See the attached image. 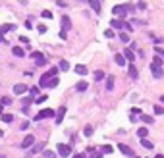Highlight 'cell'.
<instances>
[{
    "label": "cell",
    "mask_w": 164,
    "mask_h": 158,
    "mask_svg": "<svg viewBox=\"0 0 164 158\" xmlns=\"http://www.w3.org/2000/svg\"><path fill=\"white\" fill-rule=\"evenodd\" d=\"M127 12H131V4L114 6V8H112V14H114V17H116V19H118V17H126V16H127Z\"/></svg>",
    "instance_id": "1"
},
{
    "label": "cell",
    "mask_w": 164,
    "mask_h": 158,
    "mask_svg": "<svg viewBox=\"0 0 164 158\" xmlns=\"http://www.w3.org/2000/svg\"><path fill=\"white\" fill-rule=\"evenodd\" d=\"M45 118H54V110H50V108L41 110L39 114H37V118H35V121H41V120H45Z\"/></svg>",
    "instance_id": "2"
},
{
    "label": "cell",
    "mask_w": 164,
    "mask_h": 158,
    "mask_svg": "<svg viewBox=\"0 0 164 158\" xmlns=\"http://www.w3.org/2000/svg\"><path fill=\"white\" fill-rule=\"evenodd\" d=\"M56 151L60 152V156L66 158V156H70V154H72V146H70V145H58V146H56Z\"/></svg>",
    "instance_id": "3"
},
{
    "label": "cell",
    "mask_w": 164,
    "mask_h": 158,
    "mask_svg": "<svg viewBox=\"0 0 164 158\" xmlns=\"http://www.w3.org/2000/svg\"><path fill=\"white\" fill-rule=\"evenodd\" d=\"M60 23H62V31H64V33H68V29H72V19H70L68 16H62Z\"/></svg>",
    "instance_id": "4"
},
{
    "label": "cell",
    "mask_w": 164,
    "mask_h": 158,
    "mask_svg": "<svg viewBox=\"0 0 164 158\" xmlns=\"http://www.w3.org/2000/svg\"><path fill=\"white\" fill-rule=\"evenodd\" d=\"M64 116H66V106H60V108H58V112H54V118H56V123H62Z\"/></svg>",
    "instance_id": "5"
},
{
    "label": "cell",
    "mask_w": 164,
    "mask_h": 158,
    "mask_svg": "<svg viewBox=\"0 0 164 158\" xmlns=\"http://www.w3.org/2000/svg\"><path fill=\"white\" fill-rule=\"evenodd\" d=\"M33 143H35V137H33V135H27V137L21 141V149H29Z\"/></svg>",
    "instance_id": "6"
},
{
    "label": "cell",
    "mask_w": 164,
    "mask_h": 158,
    "mask_svg": "<svg viewBox=\"0 0 164 158\" xmlns=\"http://www.w3.org/2000/svg\"><path fill=\"white\" fill-rule=\"evenodd\" d=\"M50 79H52V75L47 72L45 75H41V79H39V87H47L48 85V81H50Z\"/></svg>",
    "instance_id": "7"
},
{
    "label": "cell",
    "mask_w": 164,
    "mask_h": 158,
    "mask_svg": "<svg viewBox=\"0 0 164 158\" xmlns=\"http://www.w3.org/2000/svg\"><path fill=\"white\" fill-rule=\"evenodd\" d=\"M25 91H27V87H25L23 83L14 85V93H16V95H19V96H21V95H25Z\"/></svg>",
    "instance_id": "8"
},
{
    "label": "cell",
    "mask_w": 164,
    "mask_h": 158,
    "mask_svg": "<svg viewBox=\"0 0 164 158\" xmlns=\"http://www.w3.org/2000/svg\"><path fill=\"white\" fill-rule=\"evenodd\" d=\"M118 151H122L126 156H133V151H131L127 145H124V143H120V145H118Z\"/></svg>",
    "instance_id": "9"
},
{
    "label": "cell",
    "mask_w": 164,
    "mask_h": 158,
    "mask_svg": "<svg viewBox=\"0 0 164 158\" xmlns=\"http://www.w3.org/2000/svg\"><path fill=\"white\" fill-rule=\"evenodd\" d=\"M114 81H116V77L108 75V79H106V91H114Z\"/></svg>",
    "instance_id": "10"
},
{
    "label": "cell",
    "mask_w": 164,
    "mask_h": 158,
    "mask_svg": "<svg viewBox=\"0 0 164 158\" xmlns=\"http://www.w3.org/2000/svg\"><path fill=\"white\" fill-rule=\"evenodd\" d=\"M89 4L95 10V14H101V0H89Z\"/></svg>",
    "instance_id": "11"
},
{
    "label": "cell",
    "mask_w": 164,
    "mask_h": 158,
    "mask_svg": "<svg viewBox=\"0 0 164 158\" xmlns=\"http://www.w3.org/2000/svg\"><path fill=\"white\" fill-rule=\"evenodd\" d=\"M14 29H16L14 23H4V25H0V35H2V33H8V31H14Z\"/></svg>",
    "instance_id": "12"
},
{
    "label": "cell",
    "mask_w": 164,
    "mask_h": 158,
    "mask_svg": "<svg viewBox=\"0 0 164 158\" xmlns=\"http://www.w3.org/2000/svg\"><path fill=\"white\" fill-rule=\"evenodd\" d=\"M29 56H31L35 62H45V56H42V52H37V50H35V52H31Z\"/></svg>",
    "instance_id": "13"
},
{
    "label": "cell",
    "mask_w": 164,
    "mask_h": 158,
    "mask_svg": "<svg viewBox=\"0 0 164 158\" xmlns=\"http://www.w3.org/2000/svg\"><path fill=\"white\" fill-rule=\"evenodd\" d=\"M12 52H14V56H17V58H23V56H25V50L21 48V47H14Z\"/></svg>",
    "instance_id": "14"
},
{
    "label": "cell",
    "mask_w": 164,
    "mask_h": 158,
    "mask_svg": "<svg viewBox=\"0 0 164 158\" xmlns=\"http://www.w3.org/2000/svg\"><path fill=\"white\" fill-rule=\"evenodd\" d=\"M110 25H112V29H122V27H124V21H122V19H116V17H114V19L110 21Z\"/></svg>",
    "instance_id": "15"
},
{
    "label": "cell",
    "mask_w": 164,
    "mask_h": 158,
    "mask_svg": "<svg viewBox=\"0 0 164 158\" xmlns=\"http://www.w3.org/2000/svg\"><path fill=\"white\" fill-rule=\"evenodd\" d=\"M58 70H60V72H68V70H70V62H68V60H60Z\"/></svg>",
    "instance_id": "16"
},
{
    "label": "cell",
    "mask_w": 164,
    "mask_h": 158,
    "mask_svg": "<svg viewBox=\"0 0 164 158\" xmlns=\"http://www.w3.org/2000/svg\"><path fill=\"white\" fill-rule=\"evenodd\" d=\"M73 70H75V73H77V75H85V73H87V67H85L83 64H77Z\"/></svg>",
    "instance_id": "17"
},
{
    "label": "cell",
    "mask_w": 164,
    "mask_h": 158,
    "mask_svg": "<svg viewBox=\"0 0 164 158\" xmlns=\"http://www.w3.org/2000/svg\"><path fill=\"white\" fill-rule=\"evenodd\" d=\"M124 58H126V60H131V62H133V60H135V54H133V50H131V48L124 50Z\"/></svg>",
    "instance_id": "18"
},
{
    "label": "cell",
    "mask_w": 164,
    "mask_h": 158,
    "mask_svg": "<svg viewBox=\"0 0 164 158\" xmlns=\"http://www.w3.org/2000/svg\"><path fill=\"white\" fill-rule=\"evenodd\" d=\"M151 72H152V75H155L157 79L162 77V70H160V67H157V66H151Z\"/></svg>",
    "instance_id": "19"
},
{
    "label": "cell",
    "mask_w": 164,
    "mask_h": 158,
    "mask_svg": "<svg viewBox=\"0 0 164 158\" xmlns=\"http://www.w3.org/2000/svg\"><path fill=\"white\" fill-rule=\"evenodd\" d=\"M87 87H89V85H87V81H79L77 85H75V91L83 93V91H87Z\"/></svg>",
    "instance_id": "20"
},
{
    "label": "cell",
    "mask_w": 164,
    "mask_h": 158,
    "mask_svg": "<svg viewBox=\"0 0 164 158\" xmlns=\"http://www.w3.org/2000/svg\"><path fill=\"white\" fill-rule=\"evenodd\" d=\"M114 62H116L118 66H126V58H124L122 54H116V56H114Z\"/></svg>",
    "instance_id": "21"
},
{
    "label": "cell",
    "mask_w": 164,
    "mask_h": 158,
    "mask_svg": "<svg viewBox=\"0 0 164 158\" xmlns=\"http://www.w3.org/2000/svg\"><path fill=\"white\" fill-rule=\"evenodd\" d=\"M147 133H149V129H147V127H139V129H137V137L145 139V137H147Z\"/></svg>",
    "instance_id": "22"
},
{
    "label": "cell",
    "mask_w": 164,
    "mask_h": 158,
    "mask_svg": "<svg viewBox=\"0 0 164 158\" xmlns=\"http://www.w3.org/2000/svg\"><path fill=\"white\" fill-rule=\"evenodd\" d=\"M112 152H114V146H110V145L102 146V154H112Z\"/></svg>",
    "instance_id": "23"
},
{
    "label": "cell",
    "mask_w": 164,
    "mask_h": 158,
    "mask_svg": "<svg viewBox=\"0 0 164 158\" xmlns=\"http://www.w3.org/2000/svg\"><path fill=\"white\" fill-rule=\"evenodd\" d=\"M2 121L4 123H12L14 121V116L12 114H2Z\"/></svg>",
    "instance_id": "24"
},
{
    "label": "cell",
    "mask_w": 164,
    "mask_h": 158,
    "mask_svg": "<svg viewBox=\"0 0 164 158\" xmlns=\"http://www.w3.org/2000/svg\"><path fill=\"white\" fill-rule=\"evenodd\" d=\"M127 72H129V77H133V79H137V77H139V75H137V70L133 67V64L129 66V70H127Z\"/></svg>",
    "instance_id": "25"
},
{
    "label": "cell",
    "mask_w": 164,
    "mask_h": 158,
    "mask_svg": "<svg viewBox=\"0 0 164 158\" xmlns=\"http://www.w3.org/2000/svg\"><path fill=\"white\" fill-rule=\"evenodd\" d=\"M141 145H143L145 149H149V151H151V149H155V145H152L151 141H147V139H141Z\"/></svg>",
    "instance_id": "26"
},
{
    "label": "cell",
    "mask_w": 164,
    "mask_h": 158,
    "mask_svg": "<svg viewBox=\"0 0 164 158\" xmlns=\"http://www.w3.org/2000/svg\"><path fill=\"white\" fill-rule=\"evenodd\" d=\"M42 146H45V143H41V145H35V146H33V149H31V152L29 154H37L41 149H42Z\"/></svg>",
    "instance_id": "27"
},
{
    "label": "cell",
    "mask_w": 164,
    "mask_h": 158,
    "mask_svg": "<svg viewBox=\"0 0 164 158\" xmlns=\"http://www.w3.org/2000/svg\"><path fill=\"white\" fill-rule=\"evenodd\" d=\"M83 135H85V137H91V135H93V127H91V126H85Z\"/></svg>",
    "instance_id": "28"
},
{
    "label": "cell",
    "mask_w": 164,
    "mask_h": 158,
    "mask_svg": "<svg viewBox=\"0 0 164 158\" xmlns=\"http://www.w3.org/2000/svg\"><path fill=\"white\" fill-rule=\"evenodd\" d=\"M152 66H157V67L162 66V58H160V56H155V58H152Z\"/></svg>",
    "instance_id": "29"
},
{
    "label": "cell",
    "mask_w": 164,
    "mask_h": 158,
    "mask_svg": "<svg viewBox=\"0 0 164 158\" xmlns=\"http://www.w3.org/2000/svg\"><path fill=\"white\" fill-rule=\"evenodd\" d=\"M58 83H60V79H58V77H52L50 81H48V85H47V87H56Z\"/></svg>",
    "instance_id": "30"
},
{
    "label": "cell",
    "mask_w": 164,
    "mask_h": 158,
    "mask_svg": "<svg viewBox=\"0 0 164 158\" xmlns=\"http://www.w3.org/2000/svg\"><path fill=\"white\" fill-rule=\"evenodd\" d=\"M141 120H143L145 123H152L155 120H152V116H147V114H141Z\"/></svg>",
    "instance_id": "31"
},
{
    "label": "cell",
    "mask_w": 164,
    "mask_h": 158,
    "mask_svg": "<svg viewBox=\"0 0 164 158\" xmlns=\"http://www.w3.org/2000/svg\"><path fill=\"white\" fill-rule=\"evenodd\" d=\"M27 91L31 93V98H33V96H37V95H39V87H31V89H27Z\"/></svg>",
    "instance_id": "32"
},
{
    "label": "cell",
    "mask_w": 164,
    "mask_h": 158,
    "mask_svg": "<svg viewBox=\"0 0 164 158\" xmlns=\"http://www.w3.org/2000/svg\"><path fill=\"white\" fill-rule=\"evenodd\" d=\"M120 41H122V42H129V35H127V33H120Z\"/></svg>",
    "instance_id": "33"
},
{
    "label": "cell",
    "mask_w": 164,
    "mask_h": 158,
    "mask_svg": "<svg viewBox=\"0 0 164 158\" xmlns=\"http://www.w3.org/2000/svg\"><path fill=\"white\" fill-rule=\"evenodd\" d=\"M155 114H157V116H162V114H164V108L157 104V106H155Z\"/></svg>",
    "instance_id": "34"
},
{
    "label": "cell",
    "mask_w": 164,
    "mask_h": 158,
    "mask_svg": "<svg viewBox=\"0 0 164 158\" xmlns=\"http://www.w3.org/2000/svg\"><path fill=\"white\" fill-rule=\"evenodd\" d=\"M102 77H104V73H102L101 70H98V72H95V81H101Z\"/></svg>",
    "instance_id": "35"
},
{
    "label": "cell",
    "mask_w": 164,
    "mask_h": 158,
    "mask_svg": "<svg viewBox=\"0 0 164 158\" xmlns=\"http://www.w3.org/2000/svg\"><path fill=\"white\" fill-rule=\"evenodd\" d=\"M155 52H157V56H160V58H162V54H164V48L157 44V47H155Z\"/></svg>",
    "instance_id": "36"
},
{
    "label": "cell",
    "mask_w": 164,
    "mask_h": 158,
    "mask_svg": "<svg viewBox=\"0 0 164 158\" xmlns=\"http://www.w3.org/2000/svg\"><path fill=\"white\" fill-rule=\"evenodd\" d=\"M37 31L41 33V35H45V33L48 31V27H47V25H39V27H37Z\"/></svg>",
    "instance_id": "37"
},
{
    "label": "cell",
    "mask_w": 164,
    "mask_h": 158,
    "mask_svg": "<svg viewBox=\"0 0 164 158\" xmlns=\"http://www.w3.org/2000/svg\"><path fill=\"white\" fill-rule=\"evenodd\" d=\"M0 104H12V98H10V96H2V100H0Z\"/></svg>",
    "instance_id": "38"
},
{
    "label": "cell",
    "mask_w": 164,
    "mask_h": 158,
    "mask_svg": "<svg viewBox=\"0 0 164 158\" xmlns=\"http://www.w3.org/2000/svg\"><path fill=\"white\" fill-rule=\"evenodd\" d=\"M104 37H106V39H112V37H114V31H112V29H106V31H104Z\"/></svg>",
    "instance_id": "39"
},
{
    "label": "cell",
    "mask_w": 164,
    "mask_h": 158,
    "mask_svg": "<svg viewBox=\"0 0 164 158\" xmlns=\"http://www.w3.org/2000/svg\"><path fill=\"white\" fill-rule=\"evenodd\" d=\"M45 100H47V96H45V95H41V96H37V98H35V102H37V104H42Z\"/></svg>",
    "instance_id": "40"
},
{
    "label": "cell",
    "mask_w": 164,
    "mask_h": 158,
    "mask_svg": "<svg viewBox=\"0 0 164 158\" xmlns=\"http://www.w3.org/2000/svg\"><path fill=\"white\" fill-rule=\"evenodd\" d=\"M89 152H91V158H102V154H101V152H95L93 149H89Z\"/></svg>",
    "instance_id": "41"
},
{
    "label": "cell",
    "mask_w": 164,
    "mask_h": 158,
    "mask_svg": "<svg viewBox=\"0 0 164 158\" xmlns=\"http://www.w3.org/2000/svg\"><path fill=\"white\" fill-rule=\"evenodd\" d=\"M41 16H42V17H47V19H50V17H52V14L48 12V10H42V14H41Z\"/></svg>",
    "instance_id": "42"
},
{
    "label": "cell",
    "mask_w": 164,
    "mask_h": 158,
    "mask_svg": "<svg viewBox=\"0 0 164 158\" xmlns=\"http://www.w3.org/2000/svg\"><path fill=\"white\" fill-rule=\"evenodd\" d=\"M48 73L54 77V75H58V67H50V70H48Z\"/></svg>",
    "instance_id": "43"
},
{
    "label": "cell",
    "mask_w": 164,
    "mask_h": 158,
    "mask_svg": "<svg viewBox=\"0 0 164 158\" xmlns=\"http://www.w3.org/2000/svg\"><path fill=\"white\" fill-rule=\"evenodd\" d=\"M45 158H54V152L52 151H45Z\"/></svg>",
    "instance_id": "44"
},
{
    "label": "cell",
    "mask_w": 164,
    "mask_h": 158,
    "mask_svg": "<svg viewBox=\"0 0 164 158\" xmlns=\"http://www.w3.org/2000/svg\"><path fill=\"white\" fill-rule=\"evenodd\" d=\"M19 41H21V42H23V44H25V47H27V44H29V39H27L25 35H23V37H19Z\"/></svg>",
    "instance_id": "45"
},
{
    "label": "cell",
    "mask_w": 164,
    "mask_h": 158,
    "mask_svg": "<svg viewBox=\"0 0 164 158\" xmlns=\"http://www.w3.org/2000/svg\"><path fill=\"white\" fill-rule=\"evenodd\" d=\"M137 8H139V10H145V8H147V4H145V2H139V4H137Z\"/></svg>",
    "instance_id": "46"
},
{
    "label": "cell",
    "mask_w": 164,
    "mask_h": 158,
    "mask_svg": "<svg viewBox=\"0 0 164 158\" xmlns=\"http://www.w3.org/2000/svg\"><path fill=\"white\" fill-rule=\"evenodd\" d=\"M0 44H8V42H6V39H4L2 35H0Z\"/></svg>",
    "instance_id": "47"
},
{
    "label": "cell",
    "mask_w": 164,
    "mask_h": 158,
    "mask_svg": "<svg viewBox=\"0 0 164 158\" xmlns=\"http://www.w3.org/2000/svg\"><path fill=\"white\" fill-rule=\"evenodd\" d=\"M73 158H85V154H83V152H79V154H75Z\"/></svg>",
    "instance_id": "48"
},
{
    "label": "cell",
    "mask_w": 164,
    "mask_h": 158,
    "mask_svg": "<svg viewBox=\"0 0 164 158\" xmlns=\"http://www.w3.org/2000/svg\"><path fill=\"white\" fill-rule=\"evenodd\" d=\"M4 114V112H2V104H0V116H2Z\"/></svg>",
    "instance_id": "49"
},
{
    "label": "cell",
    "mask_w": 164,
    "mask_h": 158,
    "mask_svg": "<svg viewBox=\"0 0 164 158\" xmlns=\"http://www.w3.org/2000/svg\"><path fill=\"white\" fill-rule=\"evenodd\" d=\"M157 158H164V156H162V154H157Z\"/></svg>",
    "instance_id": "50"
},
{
    "label": "cell",
    "mask_w": 164,
    "mask_h": 158,
    "mask_svg": "<svg viewBox=\"0 0 164 158\" xmlns=\"http://www.w3.org/2000/svg\"><path fill=\"white\" fill-rule=\"evenodd\" d=\"M2 135H4V133H2V129H0V137H2Z\"/></svg>",
    "instance_id": "51"
},
{
    "label": "cell",
    "mask_w": 164,
    "mask_h": 158,
    "mask_svg": "<svg viewBox=\"0 0 164 158\" xmlns=\"http://www.w3.org/2000/svg\"><path fill=\"white\" fill-rule=\"evenodd\" d=\"M79 2H85V0H79Z\"/></svg>",
    "instance_id": "52"
}]
</instances>
